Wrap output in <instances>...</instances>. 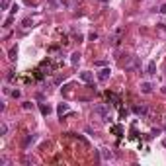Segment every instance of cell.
I'll return each mask as SVG.
<instances>
[{
	"instance_id": "obj_1",
	"label": "cell",
	"mask_w": 166,
	"mask_h": 166,
	"mask_svg": "<svg viewBox=\"0 0 166 166\" xmlns=\"http://www.w3.org/2000/svg\"><path fill=\"white\" fill-rule=\"evenodd\" d=\"M94 114H98L100 117H102V121H104V123H109V114H108V109H106V106H96L94 108Z\"/></svg>"
},
{
	"instance_id": "obj_25",
	"label": "cell",
	"mask_w": 166,
	"mask_h": 166,
	"mask_svg": "<svg viewBox=\"0 0 166 166\" xmlns=\"http://www.w3.org/2000/svg\"><path fill=\"white\" fill-rule=\"evenodd\" d=\"M162 145H164V147H166V139H164V141H162Z\"/></svg>"
},
{
	"instance_id": "obj_5",
	"label": "cell",
	"mask_w": 166,
	"mask_h": 166,
	"mask_svg": "<svg viewBox=\"0 0 166 166\" xmlns=\"http://www.w3.org/2000/svg\"><path fill=\"white\" fill-rule=\"evenodd\" d=\"M39 109H41V114H43V115H49V114L53 111L49 104H39Z\"/></svg>"
},
{
	"instance_id": "obj_22",
	"label": "cell",
	"mask_w": 166,
	"mask_h": 166,
	"mask_svg": "<svg viewBox=\"0 0 166 166\" xmlns=\"http://www.w3.org/2000/svg\"><path fill=\"white\" fill-rule=\"evenodd\" d=\"M102 154H104V158H111V152H109V151H104Z\"/></svg>"
},
{
	"instance_id": "obj_17",
	"label": "cell",
	"mask_w": 166,
	"mask_h": 166,
	"mask_svg": "<svg viewBox=\"0 0 166 166\" xmlns=\"http://www.w3.org/2000/svg\"><path fill=\"white\" fill-rule=\"evenodd\" d=\"M24 109H33V104L31 102H24Z\"/></svg>"
},
{
	"instance_id": "obj_8",
	"label": "cell",
	"mask_w": 166,
	"mask_h": 166,
	"mask_svg": "<svg viewBox=\"0 0 166 166\" xmlns=\"http://www.w3.org/2000/svg\"><path fill=\"white\" fill-rule=\"evenodd\" d=\"M141 90L145 92V94H151V92H152V84H151V82H143V84H141Z\"/></svg>"
},
{
	"instance_id": "obj_15",
	"label": "cell",
	"mask_w": 166,
	"mask_h": 166,
	"mask_svg": "<svg viewBox=\"0 0 166 166\" xmlns=\"http://www.w3.org/2000/svg\"><path fill=\"white\" fill-rule=\"evenodd\" d=\"M22 28H31V20H29V18H25L24 22H22Z\"/></svg>"
},
{
	"instance_id": "obj_4",
	"label": "cell",
	"mask_w": 166,
	"mask_h": 166,
	"mask_svg": "<svg viewBox=\"0 0 166 166\" xmlns=\"http://www.w3.org/2000/svg\"><path fill=\"white\" fill-rule=\"evenodd\" d=\"M111 133H114L115 137H121L123 135V127L121 125H111Z\"/></svg>"
},
{
	"instance_id": "obj_13",
	"label": "cell",
	"mask_w": 166,
	"mask_h": 166,
	"mask_svg": "<svg viewBox=\"0 0 166 166\" xmlns=\"http://www.w3.org/2000/svg\"><path fill=\"white\" fill-rule=\"evenodd\" d=\"M6 80H8V82H14V80H16V72H14V71H8V74H6Z\"/></svg>"
},
{
	"instance_id": "obj_2",
	"label": "cell",
	"mask_w": 166,
	"mask_h": 166,
	"mask_svg": "<svg viewBox=\"0 0 166 166\" xmlns=\"http://www.w3.org/2000/svg\"><path fill=\"white\" fill-rule=\"evenodd\" d=\"M109 74H111V71L106 66V68H102V71L98 72V80H100V82H106V80L109 78Z\"/></svg>"
},
{
	"instance_id": "obj_24",
	"label": "cell",
	"mask_w": 166,
	"mask_h": 166,
	"mask_svg": "<svg viewBox=\"0 0 166 166\" xmlns=\"http://www.w3.org/2000/svg\"><path fill=\"white\" fill-rule=\"evenodd\" d=\"M12 96H14V98H20V90H12Z\"/></svg>"
},
{
	"instance_id": "obj_6",
	"label": "cell",
	"mask_w": 166,
	"mask_h": 166,
	"mask_svg": "<svg viewBox=\"0 0 166 166\" xmlns=\"http://www.w3.org/2000/svg\"><path fill=\"white\" fill-rule=\"evenodd\" d=\"M80 78H82L84 82H88V84H92V72H88V71L80 72Z\"/></svg>"
},
{
	"instance_id": "obj_7",
	"label": "cell",
	"mask_w": 166,
	"mask_h": 166,
	"mask_svg": "<svg viewBox=\"0 0 166 166\" xmlns=\"http://www.w3.org/2000/svg\"><path fill=\"white\" fill-rule=\"evenodd\" d=\"M133 111H135L137 115H147V108H145V106H135Z\"/></svg>"
},
{
	"instance_id": "obj_10",
	"label": "cell",
	"mask_w": 166,
	"mask_h": 166,
	"mask_svg": "<svg viewBox=\"0 0 166 166\" xmlns=\"http://www.w3.org/2000/svg\"><path fill=\"white\" fill-rule=\"evenodd\" d=\"M154 71H157V63L151 61V63L147 65V74H154Z\"/></svg>"
},
{
	"instance_id": "obj_11",
	"label": "cell",
	"mask_w": 166,
	"mask_h": 166,
	"mask_svg": "<svg viewBox=\"0 0 166 166\" xmlns=\"http://www.w3.org/2000/svg\"><path fill=\"white\" fill-rule=\"evenodd\" d=\"M33 141H35V135H28V137L24 139V149H28V147L31 145Z\"/></svg>"
},
{
	"instance_id": "obj_19",
	"label": "cell",
	"mask_w": 166,
	"mask_h": 166,
	"mask_svg": "<svg viewBox=\"0 0 166 166\" xmlns=\"http://www.w3.org/2000/svg\"><path fill=\"white\" fill-rule=\"evenodd\" d=\"M6 131H8V127L2 123V127H0V135H6Z\"/></svg>"
},
{
	"instance_id": "obj_26",
	"label": "cell",
	"mask_w": 166,
	"mask_h": 166,
	"mask_svg": "<svg viewBox=\"0 0 166 166\" xmlns=\"http://www.w3.org/2000/svg\"><path fill=\"white\" fill-rule=\"evenodd\" d=\"M102 2H108V0H102Z\"/></svg>"
},
{
	"instance_id": "obj_23",
	"label": "cell",
	"mask_w": 166,
	"mask_h": 166,
	"mask_svg": "<svg viewBox=\"0 0 166 166\" xmlns=\"http://www.w3.org/2000/svg\"><path fill=\"white\" fill-rule=\"evenodd\" d=\"M158 12H160V14H164V12H166V4H162L160 8H158Z\"/></svg>"
},
{
	"instance_id": "obj_18",
	"label": "cell",
	"mask_w": 166,
	"mask_h": 166,
	"mask_svg": "<svg viewBox=\"0 0 166 166\" xmlns=\"http://www.w3.org/2000/svg\"><path fill=\"white\" fill-rule=\"evenodd\" d=\"M12 22H14V18H8V20L4 22V28H10V25H12Z\"/></svg>"
},
{
	"instance_id": "obj_20",
	"label": "cell",
	"mask_w": 166,
	"mask_h": 166,
	"mask_svg": "<svg viewBox=\"0 0 166 166\" xmlns=\"http://www.w3.org/2000/svg\"><path fill=\"white\" fill-rule=\"evenodd\" d=\"M125 115H127V109L121 108V109H119V117H125Z\"/></svg>"
},
{
	"instance_id": "obj_16",
	"label": "cell",
	"mask_w": 166,
	"mask_h": 166,
	"mask_svg": "<svg viewBox=\"0 0 166 166\" xmlns=\"http://www.w3.org/2000/svg\"><path fill=\"white\" fill-rule=\"evenodd\" d=\"M88 39H90V41H96V39H98V33H96V31H92L90 35H88Z\"/></svg>"
},
{
	"instance_id": "obj_21",
	"label": "cell",
	"mask_w": 166,
	"mask_h": 166,
	"mask_svg": "<svg viewBox=\"0 0 166 166\" xmlns=\"http://www.w3.org/2000/svg\"><path fill=\"white\" fill-rule=\"evenodd\" d=\"M18 10H20V6H18V4H12V14H16Z\"/></svg>"
},
{
	"instance_id": "obj_12",
	"label": "cell",
	"mask_w": 166,
	"mask_h": 166,
	"mask_svg": "<svg viewBox=\"0 0 166 166\" xmlns=\"http://www.w3.org/2000/svg\"><path fill=\"white\" fill-rule=\"evenodd\" d=\"M78 61H80V53L76 51V53H72V59H71V63H72V65H78Z\"/></svg>"
},
{
	"instance_id": "obj_3",
	"label": "cell",
	"mask_w": 166,
	"mask_h": 166,
	"mask_svg": "<svg viewBox=\"0 0 166 166\" xmlns=\"http://www.w3.org/2000/svg\"><path fill=\"white\" fill-rule=\"evenodd\" d=\"M57 114L61 115V117H63V115H66V114H68V104H65V102H63V104H59V106H57Z\"/></svg>"
},
{
	"instance_id": "obj_9",
	"label": "cell",
	"mask_w": 166,
	"mask_h": 166,
	"mask_svg": "<svg viewBox=\"0 0 166 166\" xmlns=\"http://www.w3.org/2000/svg\"><path fill=\"white\" fill-rule=\"evenodd\" d=\"M16 57H18V47H12L8 51V59L10 61H16Z\"/></svg>"
},
{
	"instance_id": "obj_14",
	"label": "cell",
	"mask_w": 166,
	"mask_h": 166,
	"mask_svg": "<svg viewBox=\"0 0 166 166\" xmlns=\"http://www.w3.org/2000/svg\"><path fill=\"white\" fill-rule=\"evenodd\" d=\"M0 8H2V10H8V8H10V0H2V2H0Z\"/></svg>"
}]
</instances>
